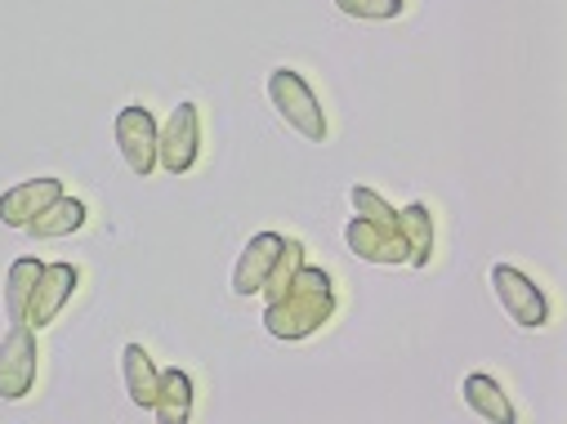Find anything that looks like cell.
I'll return each instance as SVG.
<instances>
[{
  "label": "cell",
  "mask_w": 567,
  "mask_h": 424,
  "mask_svg": "<svg viewBox=\"0 0 567 424\" xmlns=\"http://www.w3.org/2000/svg\"><path fill=\"white\" fill-rule=\"evenodd\" d=\"M336 318V296H331V272L313 268L309 259L291 277V287L264 309V331L272 340H309Z\"/></svg>",
  "instance_id": "cell-1"
},
{
  "label": "cell",
  "mask_w": 567,
  "mask_h": 424,
  "mask_svg": "<svg viewBox=\"0 0 567 424\" xmlns=\"http://www.w3.org/2000/svg\"><path fill=\"white\" fill-rule=\"evenodd\" d=\"M268 103L277 107V116L287 121L300 138H309V144H327V112H322L313 85L300 72L272 68L268 72Z\"/></svg>",
  "instance_id": "cell-2"
},
{
  "label": "cell",
  "mask_w": 567,
  "mask_h": 424,
  "mask_svg": "<svg viewBox=\"0 0 567 424\" xmlns=\"http://www.w3.org/2000/svg\"><path fill=\"white\" fill-rule=\"evenodd\" d=\"M487 281H492V291H496V300H501V309L509 313L514 327H523V331L549 327V300L527 272H518L514 263H496L487 272Z\"/></svg>",
  "instance_id": "cell-3"
},
{
  "label": "cell",
  "mask_w": 567,
  "mask_h": 424,
  "mask_svg": "<svg viewBox=\"0 0 567 424\" xmlns=\"http://www.w3.org/2000/svg\"><path fill=\"white\" fill-rule=\"evenodd\" d=\"M202 157V112L197 103H179L157 130V166L166 175H188Z\"/></svg>",
  "instance_id": "cell-4"
},
{
  "label": "cell",
  "mask_w": 567,
  "mask_h": 424,
  "mask_svg": "<svg viewBox=\"0 0 567 424\" xmlns=\"http://www.w3.org/2000/svg\"><path fill=\"white\" fill-rule=\"evenodd\" d=\"M116 148H121V162L130 166V175L148 179L157 170V121L148 107H121L116 112Z\"/></svg>",
  "instance_id": "cell-5"
},
{
  "label": "cell",
  "mask_w": 567,
  "mask_h": 424,
  "mask_svg": "<svg viewBox=\"0 0 567 424\" xmlns=\"http://www.w3.org/2000/svg\"><path fill=\"white\" fill-rule=\"evenodd\" d=\"M37 331L28 322H14L10 335L0 340V397L19 402L37 384Z\"/></svg>",
  "instance_id": "cell-6"
},
{
  "label": "cell",
  "mask_w": 567,
  "mask_h": 424,
  "mask_svg": "<svg viewBox=\"0 0 567 424\" xmlns=\"http://www.w3.org/2000/svg\"><path fill=\"white\" fill-rule=\"evenodd\" d=\"M76 287H81V268H76V263H68V259L45 263L41 277H37V291H32V300H28V327H32V331L50 327V322L68 309V300L76 296Z\"/></svg>",
  "instance_id": "cell-7"
},
{
  "label": "cell",
  "mask_w": 567,
  "mask_h": 424,
  "mask_svg": "<svg viewBox=\"0 0 567 424\" xmlns=\"http://www.w3.org/2000/svg\"><path fill=\"white\" fill-rule=\"evenodd\" d=\"M281 246H287V237H281V232H255L246 241V250L237 255V268H233V296L250 300V296L264 291V281H268Z\"/></svg>",
  "instance_id": "cell-8"
},
{
  "label": "cell",
  "mask_w": 567,
  "mask_h": 424,
  "mask_svg": "<svg viewBox=\"0 0 567 424\" xmlns=\"http://www.w3.org/2000/svg\"><path fill=\"white\" fill-rule=\"evenodd\" d=\"M59 197H63V179H50V175L45 179H23V184L0 193V224L6 228H28Z\"/></svg>",
  "instance_id": "cell-9"
},
{
  "label": "cell",
  "mask_w": 567,
  "mask_h": 424,
  "mask_svg": "<svg viewBox=\"0 0 567 424\" xmlns=\"http://www.w3.org/2000/svg\"><path fill=\"white\" fill-rule=\"evenodd\" d=\"M344 246H349L358 259H367V263H406V241H402V232H398V228H384V224H371V219H362V215L349 219Z\"/></svg>",
  "instance_id": "cell-10"
},
{
  "label": "cell",
  "mask_w": 567,
  "mask_h": 424,
  "mask_svg": "<svg viewBox=\"0 0 567 424\" xmlns=\"http://www.w3.org/2000/svg\"><path fill=\"white\" fill-rule=\"evenodd\" d=\"M461 393H465L470 411H474V415H483V420H492V424H514V420H518V411H514V402H509V393L501 389V380H496V375L474 371V375H465Z\"/></svg>",
  "instance_id": "cell-11"
},
{
  "label": "cell",
  "mask_w": 567,
  "mask_h": 424,
  "mask_svg": "<svg viewBox=\"0 0 567 424\" xmlns=\"http://www.w3.org/2000/svg\"><path fill=\"white\" fill-rule=\"evenodd\" d=\"M121 375H125V393H130V402H134V406H144V411H153L162 371L153 366V358H148L144 344H125V349H121Z\"/></svg>",
  "instance_id": "cell-12"
},
{
  "label": "cell",
  "mask_w": 567,
  "mask_h": 424,
  "mask_svg": "<svg viewBox=\"0 0 567 424\" xmlns=\"http://www.w3.org/2000/svg\"><path fill=\"white\" fill-rule=\"evenodd\" d=\"M398 232L406 241V263L411 268H424L434 259V219H430V206L424 201H411L398 210Z\"/></svg>",
  "instance_id": "cell-13"
},
{
  "label": "cell",
  "mask_w": 567,
  "mask_h": 424,
  "mask_svg": "<svg viewBox=\"0 0 567 424\" xmlns=\"http://www.w3.org/2000/svg\"><path fill=\"white\" fill-rule=\"evenodd\" d=\"M153 415H157L162 424H188V420H193V375H188V371H179V366L162 371Z\"/></svg>",
  "instance_id": "cell-14"
},
{
  "label": "cell",
  "mask_w": 567,
  "mask_h": 424,
  "mask_svg": "<svg viewBox=\"0 0 567 424\" xmlns=\"http://www.w3.org/2000/svg\"><path fill=\"white\" fill-rule=\"evenodd\" d=\"M85 219H90V210H85V201H76V197H59V201H50L32 224H28V232L37 237V241H50V237H72V232H81L85 228Z\"/></svg>",
  "instance_id": "cell-15"
},
{
  "label": "cell",
  "mask_w": 567,
  "mask_h": 424,
  "mask_svg": "<svg viewBox=\"0 0 567 424\" xmlns=\"http://www.w3.org/2000/svg\"><path fill=\"white\" fill-rule=\"evenodd\" d=\"M41 268H45V263L32 259V255H23V259L10 263V277H6V313H10V322H28V300H32V291H37Z\"/></svg>",
  "instance_id": "cell-16"
},
{
  "label": "cell",
  "mask_w": 567,
  "mask_h": 424,
  "mask_svg": "<svg viewBox=\"0 0 567 424\" xmlns=\"http://www.w3.org/2000/svg\"><path fill=\"white\" fill-rule=\"evenodd\" d=\"M300 263H305V246L296 241V237H287V246H281V255H277V263H272V272H268V281H264V300H277L281 291L291 287V277L300 272Z\"/></svg>",
  "instance_id": "cell-17"
},
{
  "label": "cell",
  "mask_w": 567,
  "mask_h": 424,
  "mask_svg": "<svg viewBox=\"0 0 567 424\" xmlns=\"http://www.w3.org/2000/svg\"><path fill=\"white\" fill-rule=\"evenodd\" d=\"M349 201H353V210L362 215V219H371V224H384V228H398V210L375 193V188H367V184H353L349 188Z\"/></svg>",
  "instance_id": "cell-18"
},
{
  "label": "cell",
  "mask_w": 567,
  "mask_h": 424,
  "mask_svg": "<svg viewBox=\"0 0 567 424\" xmlns=\"http://www.w3.org/2000/svg\"><path fill=\"white\" fill-rule=\"evenodd\" d=\"M406 0H336V10L349 14V19H367V23H384V19H398Z\"/></svg>",
  "instance_id": "cell-19"
}]
</instances>
